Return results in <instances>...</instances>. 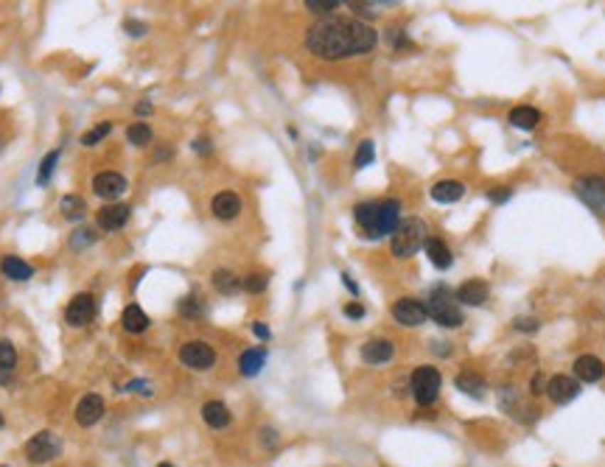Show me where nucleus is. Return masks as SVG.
<instances>
[{
	"instance_id": "1",
	"label": "nucleus",
	"mask_w": 605,
	"mask_h": 467,
	"mask_svg": "<svg viewBox=\"0 0 605 467\" xmlns=\"http://www.w3.org/2000/svg\"><path fill=\"white\" fill-rule=\"evenodd\" d=\"M378 43V31L356 17H326L306 31V48L328 62L370 53Z\"/></svg>"
},
{
	"instance_id": "2",
	"label": "nucleus",
	"mask_w": 605,
	"mask_h": 467,
	"mask_svg": "<svg viewBox=\"0 0 605 467\" xmlns=\"http://www.w3.org/2000/svg\"><path fill=\"white\" fill-rule=\"evenodd\" d=\"M353 219L365 238L378 241L384 235H392L395 227L401 224V202L398 199H373V202H359L353 207Z\"/></svg>"
},
{
	"instance_id": "3",
	"label": "nucleus",
	"mask_w": 605,
	"mask_h": 467,
	"mask_svg": "<svg viewBox=\"0 0 605 467\" xmlns=\"http://www.w3.org/2000/svg\"><path fill=\"white\" fill-rule=\"evenodd\" d=\"M423 305H426V317H429L432 322H437L440 327L463 325V311H460V305H457V300H454V294H451L449 288L437 285V288L429 294V300H426Z\"/></svg>"
},
{
	"instance_id": "4",
	"label": "nucleus",
	"mask_w": 605,
	"mask_h": 467,
	"mask_svg": "<svg viewBox=\"0 0 605 467\" xmlns=\"http://www.w3.org/2000/svg\"><path fill=\"white\" fill-rule=\"evenodd\" d=\"M426 224L420 219H401L395 233L390 235V249L395 258H412L420 246L426 243Z\"/></svg>"
},
{
	"instance_id": "5",
	"label": "nucleus",
	"mask_w": 605,
	"mask_h": 467,
	"mask_svg": "<svg viewBox=\"0 0 605 467\" xmlns=\"http://www.w3.org/2000/svg\"><path fill=\"white\" fill-rule=\"evenodd\" d=\"M440 386H443V378L437 373V367L423 364V367H418L415 373L409 375V392H412V397H415V403L420 409H432L437 403Z\"/></svg>"
},
{
	"instance_id": "6",
	"label": "nucleus",
	"mask_w": 605,
	"mask_h": 467,
	"mask_svg": "<svg viewBox=\"0 0 605 467\" xmlns=\"http://www.w3.org/2000/svg\"><path fill=\"white\" fill-rule=\"evenodd\" d=\"M23 454H26V459H28L31 465H50L53 459L62 456V439H59L53 431H37V434L26 442Z\"/></svg>"
},
{
	"instance_id": "7",
	"label": "nucleus",
	"mask_w": 605,
	"mask_h": 467,
	"mask_svg": "<svg viewBox=\"0 0 605 467\" xmlns=\"http://www.w3.org/2000/svg\"><path fill=\"white\" fill-rule=\"evenodd\" d=\"M180 361L186 364L188 370L205 373V370H210V367L216 364V350H213L208 341L193 339V341H186V344L180 347Z\"/></svg>"
},
{
	"instance_id": "8",
	"label": "nucleus",
	"mask_w": 605,
	"mask_h": 467,
	"mask_svg": "<svg viewBox=\"0 0 605 467\" xmlns=\"http://www.w3.org/2000/svg\"><path fill=\"white\" fill-rule=\"evenodd\" d=\"M574 193L586 202L594 213L605 216V177H580L574 182Z\"/></svg>"
},
{
	"instance_id": "9",
	"label": "nucleus",
	"mask_w": 605,
	"mask_h": 467,
	"mask_svg": "<svg viewBox=\"0 0 605 467\" xmlns=\"http://www.w3.org/2000/svg\"><path fill=\"white\" fill-rule=\"evenodd\" d=\"M95 311H98V305H95L93 294H76L65 308V322L70 327H85L95 319Z\"/></svg>"
},
{
	"instance_id": "10",
	"label": "nucleus",
	"mask_w": 605,
	"mask_h": 467,
	"mask_svg": "<svg viewBox=\"0 0 605 467\" xmlns=\"http://www.w3.org/2000/svg\"><path fill=\"white\" fill-rule=\"evenodd\" d=\"M127 187H129L127 180L118 171H98L93 177V193L98 199H104L107 204L115 202V199H121L127 193Z\"/></svg>"
},
{
	"instance_id": "11",
	"label": "nucleus",
	"mask_w": 605,
	"mask_h": 467,
	"mask_svg": "<svg viewBox=\"0 0 605 467\" xmlns=\"http://www.w3.org/2000/svg\"><path fill=\"white\" fill-rule=\"evenodd\" d=\"M555 406H563L569 400H574L580 395V380L572 375H552L547 380V392H544Z\"/></svg>"
},
{
	"instance_id": "12",
	"label": "nucleus",
	"mask_w": 605,
	"mask_h": 467,
	"mask_svg": "<svg viewBox=\"0 0 605 467\" xmlns=\"http://www.w3.org/2000/svg\"><path fill=\"white\" fill-rule=\"evenodd\" d=\"M392 319L404 327H418L426 322V305L420 300H412V297H401L392 305Z\"/></svg>"
},
{
	"instance_id": "13",
	"label": "nucleus",
	"mask_w": 605,
	"mask_h": 467,
	"mask_svg": "<svg viewBox=\"0 0 605 467\" xmlns=\"http://www.w3.org/2000/svg\"><path fill=\"white\" fill-rule=\"evenodd\" d=\"M104 412H107L104 397H101V395H95V392H90V395H85V397L76 403L73 417H76V425H82V428H93L95 422H101Z\"/></svg>"
},
{
	"instance_id": "14",
	"label": "nucleus",
	"mask_w": 605,
	"mask_h": 467,
	"mask_svg": "<svg viewBox=\"0 0 605 467\" xmlns=\"http://www.w3.org/2000/svg\"><path fill=\"white\" fill-rule=\"evenodd\" d=\"M129 216H132V207L129 204H104L98 210V230L104 233H118L129 224Z\"/></svg>"
},
{
	"instance_id": "15",
	"label": "nucleus",
	"mask_w": 605,
	"mask_h": 467,
	"mask_svg": "<svg viewBox=\"0 0 605 467\" xmlns=\"http://www.w3.org/2000/svg\"><path fill=\"white\" fill-rule=\"evenodd\" d=\"M392 356H395V344L390 339H370V341L362 344V361L365 364L378 367V364H387Z\"/></svg>"
},
{
	"instance_id": "16",
	"label": "nucleus",
	"mask_w": 605,
	"mask_h": 467,
	"mask_svg": "<svg viewBox=\"0 0 605 467\" xmlns=\"http://www.w3.org/2000/svg\"><path fill=\"white\" fill-rule=\"evenodd\" d=\"M488 297H491V288H488V282L485 280H466L457 291H454V300H457V302L473 305V308L485 305Z\"/></svg>"
},
{
	"instance_id": "17",
	"label": "nucleus",
	"mask_w": 605,
	"mask_h": 467,
	"mask_svg": "<svg viewBox=\"0 0 605 467\" xmlns=\"http://www.w3.org/2000/svg\"><path fill=\"white\" fill-rule=\"evenodd\" d=\"M210 210H213V216L219 221H233L235 216L241 213V199H238V193H233V190H222V193L213 196Z\"/></svg>"
},
{
	"instance_id": "18",
	"label": "nucleus",
	"mask_w": 605,
	"mask_h": 467,
	"mask_svg": "<svg viewBox=\"0 0 605 467\" xmlns=\"http://www.w3.org/2000/svg\"><path fill=\"white\" fill-rule=\"evenodd\" d=\"M574 378L580 380V383H597V380H603L605 378V364L597 358V356H580L577 361H574Z\"/></svg>"
},
{
	"instance_id": "19",
	"label": "nucleus",
	"mask_w": 605,
	"mask_h": 467,
	"mask_svg": "<svg viewBox=\"0 0 605 467\" xmlns=\"http://www.w3.org/2000/svg\"><path fill=\"white\" fill-rule=\"evenodd\" d=\"M423 252H426V258L432 260V266H434V269H440V272L451 269V263H454V255H451V249L446 246V241H443V238H426Z\"/></svg>"
},
{
	"instance_id": "20",
	"label": "nucleus",
	"mask_w": 605,
	"mask_h": 467,
	"mask_svg": "<svg viewBox=\"0 0 605 467\" xmlns=\"http://www.w3.org/2000/svg\"><path fill=\"white\" fill-rule=\"evenodd\" d=\"M202 420H205V425H210L213 431H225L233 422V414H230V409L222 400H208L202 406Z\"/></svg>"
},
{
	"instance_id": "21",
	"label": "nucleus",
	"mask_w": 605,
	"mask_h": 467,
	"mask_svg": "<svg viewBox=\"0 0 605 467\" xmlns=\"http://www.w3.org/2000/svg\"><path fill=\"white\" fill-rule=\"evenodd\" d=\"M0 272H3V278H9V280H14V282H26L34 278V266L26 263V260L17 258V255H6V258L0 260Z\"/></svg>"
},
{
	"instance_id": "22",
	"label": "nucleus",
	"mask_w": 605,
	"mask_h": 467,
	"mask_svg": "<svg viewBox=\"0 0 605 467\" xmlns=\"http://www.w3.org/2000/svg\"><path fill=\"white\" fill-rule=\"evenodd\" d=\"M267 364V347H250L238 356V373L244 378H255Z\"/></svg>"
},
{
	"instance_id": "23",
	"label": "nucleus",
	"mask_w": 605,
	"mask_h": 467,
	"mask_svg": "<svg viewBox=\"0 0 605 467\" xmlns=\"http://www.w3.org/2000/svg\"><path fill=\"white\" fill-rule=\"evenodd\" d=\"M463 193H466V185L460 180H440L432 185V199L440 204H454L463 199Z\"/></svg>"
},
{
	"instance_id": "24",
	"label": "nucleus",
	"mask_w": 605,
	"mask_h": 467,
	"mask_svg": "<svg viewBox=\"0 0 605 467\" xmlns=\"http://www.w3.org/2000/svg\"><path fill=\"white\" fill-rule=\"evenodd\" d=\"M121 325H124V330H129V333H146L149 325H151V319L143 314L140 305L129 302V305L124 308V314H121Z\"/></svg>"
},
{
	"instance_id": "25",
	"label": "nucleus",
	"mask_w": 605,
	"mask_h": 467,
	"mask_svg": "<svg viewBox=\"0 0 605 467\" xmlns=\"http://www.w3.org/2000/svg\"><path fill=\"white\" fill-rule=\"evenodd\" d=\"M59 210H62V216H65L68 221H85V216H87V202H85L82 196H76V193H68V196H62Z\"/></svg>"
},
{
	"instance_id": "26",
	"label": "nucleus",
	"mask_w": 605,
	"mask_h": 467,
	"mask_svg": "<svg viewBox=\"0 0 605 467\" xmlns=\"http://www.w3.org/2000/svg\"><path fill=\"white\" fill-rule=\"evenodd\" d=\"M510 123L515 129H521V132H530V129H535L541 123V112L535 106H515L510 112Z\"/></svg>"
},
{
	"instance_id": "27",
	"label": "nucleus",
	"mask_w": 605,
	"mask_h": 467,
	"mask_svg": "<svg viewBox=\"0 0 605 467\" xmlns=\"http://www.w3.org/2000/svg\"><path fill=\"white\" fill-rule=\"evenodd\" d=\"M210 282H213V288L219 294H238L241 291V278L235 272H230V269H216L210 275Z\"/></svg>"
},
{
	"instance_id": "28",
	"label": "nucleus",
	"mask_w": 605,
	"mask_h": 467,
	"mask_svg": "<svg viewBox=\"0 0 605 467\" xmlns=\"http://www.w3.org/2000/svg\"><path fill=\"white\" fill-rule=\"evenodd\" d=\"M454 386H457L463 395H471V397H482L485 380H482V375H476V373H471V370H466V373H460L457 378H454Z\"/></svg>"
},
{
	"instance_id": "29",
	"label": "nucleus",
	"mask_w": 605,
	"mask_h": 467,
	"mask_svg": "<svg viewBox=\"0 0 605 467\" xmlns=\"http://www.w3.org/2000/svg\"><path fill=\"white\" fill-rule=\"evenodd\" d=\"M127 141L132 143L135 148H146V145H151V141H154V132H151V126H149V123L135 121V123H129V126H127Z\"/></svg>"
},
{
	"instance_id": "30",
	"label": "nucleus",
	"mask_w": 605,
	"mask_h": 467,
	"mask_svg": "<svg viewBox=\"0 0 605 467\" xmlns=\"http://www.w3.org/2000/svg\"><path fill=\"white\" fill-rule=\"evenodd\" d=\"M177 311H180V317H186V319H196V317H202V314H205V302H202V297H199V294H188V297L180 300Z\"/></svg>"
},
{
	"instance_id": "31",
	"label": "nucleus",
	"mask_w": 605,
	"mask_h": 467,
	"mask_svg": "<svg viewBox=\"0 0 605 467\" xmlns=\"http://www.w3.org/2000/svg\"><path fill=\"white\" fill-rule=\"evenodd\" d=\"M59 157H62V151H59V148L48 151L45 157H43V163H40V171H37V185H40V187H45L48 182H50V177H53V168H56Z\"/></svg>"
},
{
	"instance_id": "32",
	"label": "nucleus",
	"mask_w": 605,
	"mask_h": 467,
	"mask_svg": "<svg viewBox=\"0 0 605 467\" xmlns=\"http://www.w3.org/2000/svg\"><path fill=\"white\" fill-rule=\"evenodd\" d=\"M95 230H90V227H76L73 233H70V241H68V246L73 249V252H85L87 246H93L95 243Z\"/></svg>"
},
{
	"instance_id": "33",
	"label": "nucleus",
	"mask_w": 605,
	"mask_h": 467,
	"mask_svg": "<svg viewBox=\"0 0 605 467\" xmlns=\"http://www.w3.org/2000/svg\"><path fill=\"white\" fill-rule=\"evenodd\" d=\"M17 367V350L9 339H0V373H14Z\"/></svg>"
},
{
	"instance_id": "34",
	"label": "nucleus",
	"mask_w": 605,
	"mask_h": 467,
	"mask_svg": "<svg viewBox=\"0 0 605 467\" xmlns=\"http://www.w3.org/2000/svg\"><path fill=\"white\" fill-rule=\"evenodd\" d=\"M109 132H112V121H101L98 126H93L90 132H85V135H82V145L93 148V145H98L104 138H109Z\"/></svg>"
},
{
	"instance_id": "35",
	"label": "nucleus",
	"mask_w": 605,
	"mask_h": 467,
	"mask_svg": "<svg viewBox=\"0 0 605 467\" xmlns=\"http://www.w3.org/2000/svg\"><path fill=\"white\" fill-rule=\"evenodd\" d=\"M373 160H375V145H373V141H362L356 148V157H353V168L362 171V168L373 165Z\"/></svg>"
},
{
	"instance_id": "36",
	"label": "nucleus",
	"mask_w": 605,
	"mask_h": 467,
	"mask_svg": "<svg viewBox=\"0 0 605 467\" xmlns=\"http://www.w3.org/2000/svg\"><path fill=\"white\" fill-rule=\"evenodd\" d=\"M267 285H269V275H264V272H252V275H247L241 280V288L250 291V294H264Z\"/></svg>"
},
{
	"instance_id": "37",
	"label": "nucleus",
	"mask_w": 605,
	"mask_h": 467,
	"mask_svg": "<svg viewBox=\"0 0 605 467\" xmlns=\"http://www.w3.org/2000/svg\"><path fill=\"white\" fill-rule=\"evenodd\" d=\"M499 403H502V409L508 414H518V409H521V397H518V392L513 386H502L499 389Z\"/></svg>"
},
{
	"instance_id": "38",
	"label": "nucleus",
	"mask_w": 605,
	"mask_h": 467,
	"mask_svg": "<svg viewBox=\"0 0 605 467\" xmlns=\"http://www.w3.org/2000/svg\"><path fill=\"white\" fill-rule=\"evenodd\" d=\"M387 43L395 48V50H407V48H412V40L407 37V31H401V28H387Z\"/></svg>"
},
{
	"instance_id": "39",
	"label": "nucleus",
	"mask_w": 605,
	"mask_h": 467,
	"mask_svg": "<svg viewBox=\"0 0 605 467\" xmlns=\"http://www.w3.org/2000/svg\"><path fill=\"white\" fill-rule=\"evenodd\" d=\"M306 9L311 14H331L333 9H339V0H306Z\"/></svg>"
},
{
	"instance_id": "40",
	"label": "nucleus",
	"mask_w": 605,
	"mask_h": 467,
	"mask_svg": "<svg viewBox=\"0 0 605 467\" xmlns=\"http://www.w3.org/2000/svg\"><path fill=\"white\" fill-rule=\"evenodd\" d=\"M121 392H132V395H143V397H151L154 395V386L149 383V380H129V383H124V389Z\"/></svg>"
},
{
	"instance_id": "41",
	"label": "nucleus",
	"mask_w": 605,
	"mask_h": 467,
	"mask_svg": "<svg viewBox=\"0 0 605 467\" xmlns=\"http://www.w3.org/2000/svg\"><path fill=\"white\" fill-rule=\"evenodd\" d=\"M191 148L199 154V157H210L213 154V143H210V138H205V135H199V138H193V143H191Z\"/></svg>"
},
{
	"instance_id": "42",
	"label": "nucleus",
	"mask_w": 605,
	"mask_h": 467,
	"mask_svg": "<svg viewBox=\"0 0 605 467\" xmlns=\"http://www.w3.org/2000/svg\"><path fill=\"white\" fill-rule=\"evenodd\" d=\"M278 442H280V436H278V431H275V428H269V425H267V428H261V445H264V448H269V451H272V448H278Z\"/></svg>"
},
{
	"instance_id": "43",
	"label": "nucleus",
	"mask_w": 605,
	"mask_h": 467,
	"mask_svg": "<svg viewBox=\"0 0 605 467\" xmlns=\"http://www.w3.org/2000/svg\"><path fill=\"white\" fill-rule=\"evenodd\" d=\"M513 327H515V330H521V333H535V330L541 327V322H538V319H532V317H521V319H515V322H513Z\"/></svg>"
},
{
	"instance_id": "44",
	"label": "nucleus",
	"mask_w": 605,
	"mask_h": 467,
	"mask_svg": "<svg viewBox=\"0 0 605 467\" xmlns=\"http://www.w3.org/2000/svg\"><path fill=\"white\" fill-rule=\"evenodd\" d=\"M547 380H550V378L538 370V373L532 375V380H530V392H532V395H544V392H547Z\"/></svg>"
},
{
	"instance_id": "45",
	"label": "nucleus",
	"mask_w": 605,
	"mask_h": 467,
	"mask_svg": "<svg viewBox=\"0 0 605 467\" xmlns=\"http://www.w3.org/2000/svg\"><path fill=\"white\" fill-rule=\"evenodd\" d=\"M124 31H127L129 37H143V34L149 31V26L140 23V20H127V23H124Z\"/></svg>"
},
{
	"instance_id": "46",
	"label": "nucleus",
	"mask_w": 605,
	"mask_h": 467,
	"mask_svg": "<svg viewBox=\"0 0 605 467\" xmlns=\"http://www.w3.org/2000/svg\"><path fill=\"white\" fill-rule=\"evenodd\" d=\"M151 160H154V163H168V160H174V148H171V145H157Z\"/></svg>"
},
{
	"instance_id": "47",
	"label": "nucleus",
	"mask_w": 605,
	"mask_h": 467,
	"mask_svg": "<svg viewBox=\"0 0 605 467\" xmlns=\"http://www.w3.org/2000/svg\"><path fill=\"white\" fill-rule=\"evenodd\" d=\"M345 317L348 319H362L365 317V305L362 302H348L345 305Z\"/></svg>"
},
{
	"instance_id": "48",
	"label": "nucleus",
	"mask_w": 605,
	"mask_h": 467,
	"mask_svg": "<svg viewBox=\"0 0 605 467\" xmlns=\"http://www.w3.org/2000/svg\"><path fill=\"white\" fill-rule=\"evenodd\" d=\"M510 196H513L510 187H499V190H491V193H488V199H491L493 204H502V202H508Z\"/></svg>"
},
{
	"instance_id": "49",
	"label": "nucleus",
	"mask_w": 605,
	"mask_h": 467,
	"mask_svg": "<svg viewBox=\"0 0 605 467\" xmlns=\"http://www.w3.org/2000/svg\"><path fill=\"white\" fill-rule=\"evenodd\" d=\"M252 333H255L261 341H269V339H272V330L264 325V322H252Z\"/></svg>"
},
{
	"instance_id": "50",
	"label": "nucleus",
	"mask_w": 605,
	"mask_h": 467,
	"mask_svg": "<svg viewBox=\"0 0 605 467\" xmlns=\"http://www.w3.org/2000/svg\"><path fill=\"white\" fill-rule=\"evenodd\" d=\"M151 112H154L151 101H138V106H135V115H138V118H146V115H151Z\"/></svg>"
},
{
	"instance_id": "51",
	"label": "nucleus",
	"mask_w": 605,
	"mask_h": 467,
	"mask_svg": "<svg viewBox=\"0 0 605 467\" xmlns=\"http://www.w3.org/2000/svg\"><path fill=\"white\" fill-rule=\"evenodd\" d=\"M342 282H345V288H348L353 297H359V285L353 282V278H350V275H342Z\"/></svg>"
},
{
	"instance_id": "52",
	"label": "nucleus",
	"mask_w": 605,
	"mask_h": 467,
	"mask_svg": "<svg viewBox=\"0 0 605 467\" xmlns=\"http://www.w3.org/2000/svg\"><path fill=\"white\" fill-rule=\"evenodd\" d=\"M157 467H174V465H171V462H160Z\"/></svg>"
},
{
	"instance_id": "53",
	"label": "nucleus",
	"mask_w": 605,
	"mask_h": 467,
	"mask_svg": "<svg viewBox=\"0 0 605 467\" xmlns=\"http://www.w3.org/2000/svg\"><path fill=\"white\" fill-rule=\"evenodd\" d=\"M0 428H3V414H0Z\"/></svg>"
},
{
	"instance_id": "54",
	"label": "nucleus",
	"mask_w": 605,
	"mask_h": 467,
	"mask_svg": "<svg viewBox=\"0 0 605 467\" xmlns=\"http://www.w3.org/2000/svg\"><path fill=\"white\" fill-rule=\"evenodd\" d=\"M0 467H6V465H0Z\"/></svg>"
}]
</instances>
